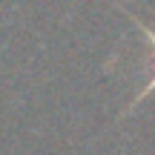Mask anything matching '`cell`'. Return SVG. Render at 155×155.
<instances>
[{"label":"cell","instance_id":"1","mask_svg":"<svg viewBox=\"0 0 155 155\" xmlns=\"http://www.w3.org/2000/svg\"><path fill=\"white\" fill-rule=\"evenodd\" d=\"M124 12H127V9H124ZM127 15H129V12H127ZM129 20H132V23H135V26H138V29H141V35H144V38H147V46H150V58H152V61H155V32H152V29H150V26H147V23H144V20H138V17H135V15H129ZM152 89H155V66H152V75H150V81H147V86H144V89H141V92H138V95H135V101H132V104H129V106H127V112H132V109H135V106H138V104H141V101H144V98H147V95H150V92H152ZM127 112H124V115H127Z\"/></svg>","mask_w":155,"mask_h":155}]
</instances>
